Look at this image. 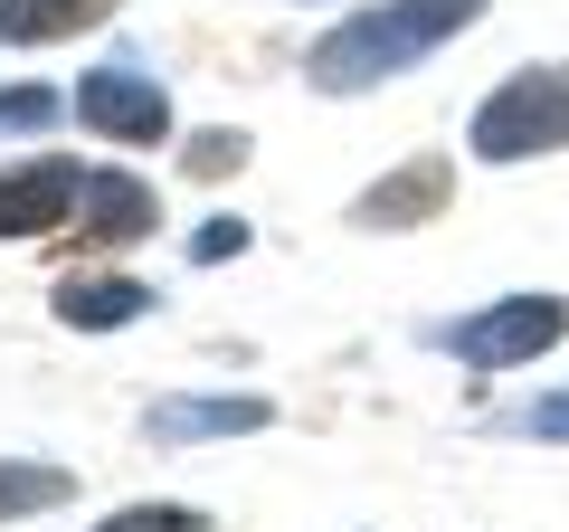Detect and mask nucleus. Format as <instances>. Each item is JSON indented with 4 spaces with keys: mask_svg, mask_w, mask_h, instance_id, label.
<instances>
[{
    "mask_svg": "<svg viewBox=\"0 0 569 532\" xmlns=\"http://www.w3.org/2000/svg\"><path fill=\"white\" fill-rule=\"evenodd\" d=\"M485 20V0H380V10H351V20H332L323 39H313L305 77L323 86V96H370V86L408 77L418 58H437V48L456 39V29Z\"/></svg>",
    "mask_w": 569,
    "mask_h": 532,
    "instance_id": "nucleus-1",
    "label": "nucleus"
},
{
    "mask_svg": "<svg viewBox=\"0 0 569 532\" xmlns=\"http://www.w3.org/2000/svg\"><path fill=\"white\" fill-rule=\"evenodd\" d=\"M190 257H200V266H219V257H247V219H209L200 238H190Z\"/></svg>",
    "mask_w": 569,
    "mask_h": 532,
    "instance_id": "nucleus-16",
    "label": "nucleus"
},
{
    "mask_svg": "<svg viewBox=\"0 0 569 532\" xmlns=\"http://www.w3.org/2000/svg\"><path fill=\"white\" fill-rule=\"evenodd\" d=\"M152 219H162V200H152L142 171H86L77 247H133V238H152Z\"/></svg>",
    "mask_w": 569,
    "mask_h": 532,
    "instance_id": "nucleus-8",
    "label": "nucleus"
},
{
    "mask_svg": "<svg viewBox=\"0 0 569 532\" xmlns=\"http://www.w3.org/2000/svg\"><path fill=\"white\" fill-rule=\"evenodd\" d=\"M447 190H456V162L447 152H418V162L380 171L351 200V228H427V219H447Z\"/></svg>",
    "mask_w": 569,
    "mask_h": 532,
    "instance_id": "nucleus-7",
    "label": "nucleus"
},
{
    "mask_svg": "<svg viewBox=\"0 0 569 532\" xmlns=\"http://www.w3.org/2000/svg\"><path fill=\"white\" fill-rule=\"evenodd\" d=\"M466 144H475V162H493V171H503V162H531V152H560V144H569V58L503 77L485 105H475Z\"/></svg>",
    "mask_w": 569,
    "mask_h": 532,
    "instance_id": "nucleus-2",
    "label": "nucleus"
},
{
    "mask_svg": "<svg viewBox=\"0 0 569 532\" xmlns=\"http://www.w3.org/2000/svg\"><path fill=\"white\" fill-rule=\"evenodd\" d=\"M181 162H190V181H219V171H238V162H247V134H228V124H219V134H190Z\"/></svg>",
    "mask_w": 569,
    "mask_h": 532,
    "instance_id": "nucleus-15",
    "label": "nucleus"
},
{
    "mask_svg": "<svg viewBox=\"0 0 569 532\" xmlns=\"http://www.w3.org/2000/svg\"><path fill=\"white\" fill-rule=\"evenodd\" d=\"M86 200V171L67 162V152H39V162L0 171V238H48V228H67Z\"/></svg>",
    "mask_w": 569,
    "mask_h": 532,
    "instance_id": "nucleus-5",
    "label": "nucleus"
},
{
    "mask_svg": "<svg viewBox=\"0 0 569 532\" xmlns=\"http://www.w3.org/2000/svg\"><path fill=\"white\" fill-rule=\"evenodd\" d=\"M493 428L531 437V447H569V390H541V400H522V410H493Z\"/></svg>",
    "mask_w": 569,
    "mask_h": 532,
    "instance_id": "nucleus-12",
    "label": "nucleus"
},
{
    "mask_svg": "<svg viewBox=\"0 0 569 532\" xmlns=\"http://www.w3.org/2000/svg\"><path fill=\"white\" fill-rule=\"evenodd\" d=\"M96 532H209V513L200 504H123V513H104Z\"/></svg>",
    "mask_w": 569,
    "mask_h": 532,
    "instance_id": "nucleus-13",
    "label": "nucleus"
},
{
    "mask_svg": "<svg viewBox=\"0 0 569 532\" xmlns=\"http://www.w3.org/2000/svg\"><path fill=\"white\" fill-rule=\"evenodd\" d=\"M560 333H569L560 295H503V305L466 314V324H437V343L466 371H531L541 352H560Z\"/></svg>",
    "mask_w": 569,
    "mask_h": 532,
    "instance_id": "nucleus-3",
    "label": "nucleus"
},
{
    "mask_svg": "<svg viewBox=\"0 0 569 532\" xmlns=\"http://www.w3.org/2000/svg\"><path fill=\"white\" fill-rule=\"evenodd\" d=\"M266 418H276L266 390H200V400H152L142 437L152 447H200V437H257Z\"/></svg>",
    "mask_w": 569,
    "mask_h": 532,
    "instance_id": "nucleus-6",
    "label": "nucleus"
},
{
    "mask_svg": "<svg viewBox=\"0 0 569 532\" xmlns=\"http://www.w3.org/2000/svg\"><path fill=\"white\" fill-rule=\"evenodd\" d=\"M96 20H114V0H0V48H48Z\"/></svg>",
    "mask_w": 569,
    "mask_h": 532,
    "instance_id": "nucleus-10",
    "label": "nucleus"
},
{
    "mask_svg": "<svg viewBox=\"0 0 569 532\" xmlns=\"http://www.w3.org/2000/svg\"><path fill=\"white\" fill-rule=\"evenodd\" d=\"M48 314H58L67 333H123L152 314V286L142 276H67L58 295H48Z\"/></svg>",
    "mask_w": 569,
    "mask_h": 532,
    "instance_id": "nucleus-9",
    "label": "nucleus"
},
{
    "mask_svg": "<svg viewBox=\"0 0 569 532\" xmlns=\"http://www.w3.org/2000/svg\"><path fill=\"white\" fill-rule=\"evenodd\" d=\"M77 494L67 466H39V456H0V523H20V513H58Z\"/></svg>",
    "mask_w": 569,
    "mask_h": 532,
    "instance_id": "nucleus-11",
    "label": "nucleus"
},
{
    "mask_svg": "<svg viewBox=\"0 0 569 532\" xmlns=\"http://www.w3.org/2000/svg\"><path fill=\"white\" fill-rule=\"evenodd\" d=\"M77 124L104 134V144H171V96L142 58H114L77 77Z\"/></svg>",
    "mask_w": 569,
    "mask_h": 532,
    "instance_id": "nucleus-4",
    "label": "nucleus"
},
{
    "mask_svg": "<svg viewBox=\"0 0 569 532\" xmlns=\"http://www.w3.org/2000/svg\"><path fill=\"white\" fill-rule=\"evenodd\" d=\"M58 115H67V96H48V86H10L0 96V134H48Z\"/></svg>",
    "mask_w": 569,
    "mask_h": 532,
    "instance_id": "nucleus-14",
    "label": "nucleus"
}]
</instances>
